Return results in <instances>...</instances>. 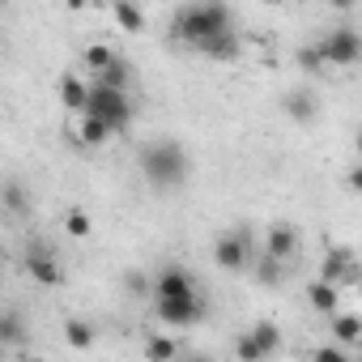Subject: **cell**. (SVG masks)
Instances as JSON below:
<instances>
[{
    "label": "cell",
    "mask_w": 362,
    "mask_h": 362,
    "mask_svg": "<svg viewBox=\"0 0 362 362\" xmlns=\"http://www.w3.org/2000/svg\"><path fill=\"white\" fill-rule=\"evenodd\" d=\"M81 115H90V119L107 124L111 132H128V124H132V98H128L124 90L90 86V94H86V107H81Z\"/></svg>",
    "instance_id": "obj_3"
},
{
    "label": "cell",
    "mask_w": 362,
    "mask_h": 362,
    "mask_svg": "<svg viewBox=\"0 0 362 362\" xmlns=\"http://www.w3.org/2000/svg\"><path fill=\"white\" fill-rule=\"evenodd\" d=\"M226 30H235V13L226 5H184L170 22V35L184 47H201L205 39L226 35Z\"/></svg>",
    "instance_id": "obj_2"
},
{
    "label": "cell",
    "mask_w": 362,
    "mask_h": 362,
    "mask_svg": "<svg viewBox=\"0 0 362 362\" xmlns=\"http://www.w3.org/2000/svg\"><path fill=\"white\" fill-rule=\"evenodd\" d=\"M281 349V328L273 320H256L239 341H235V358L239 362H269Z\"/></svg>",
    "instance_id": "obj_5"
},
{
    "label": "cell",
    "mask_w": 362,
    "mask_h": 362,
    "mask_svg": "<svg viewBox=\"0 0 362 362\" xmlns=\"http://www.w3.org/2000/svg\"><path fill=\"white\" fill-rule=\"evenodd\" d=\"M153 311L170 328H192V324L205 320V298H201V290L197 294H184V298H162V303H153Z\"/></svg>",
    "instance_id": "obj_7"
},
{
    "label": "cell",
    "mask_w": 362,
    "mask_h": 362,
    "mask_svg": "<svg viewBox=\"0 0 362 362\" xmlns=\"http://www.w3.org/2000/svg\"><path fill=\"white\" fill-rule=\"evenodd\" d=\"M0 205H5V214H30V188L22 184V179L13 175V179H5V184H0Z\"/></svg>",
    "instance_id": "obj_14"
},
{
    "label": "cell",
    "mask_w": 362,
    "mask_h": 362,
    "mask_svg": "<svg viewBox=\"0 0 362 362\" xmlns=\"http://www.w3.org/2000/svg\"><path fill=\"white\" fill-rule=\"evenodd\" d=\"M64 341H69L73 349H90V345L98 341V328H94L90 320H81V315H73V320L64 324Z\"/></svg>",
    "instance_id": "obj_20"
},
{
    "label": "cell",
    "mask_w": 362,
    "mask_h": 362,
    "mask_svg": "<svg viewBox=\"0 0 362 362\" xmlns=\"http://www.w3.org/2000/svg\"><path fill=\"white\" fill-rule=\"evenodd\" d=\"M77 141H81V145H107V141H111V128L98 124V119H90V115H81V124H77Z\"/></svg>",
    "instance_id": "obj_22"
},
{
    "label": "cell",
    "mask_w": 362,
    "mask_h": 362,
    "mask_svg": "<svg viewBox=\"0 0 362 362\" xmlns=\"http://www.w3.org/2000/svg\"><path fill=\"white\" fill-rule=\"evenodd\" d=\"M214 264L226 269V273H239L252 264V235L247 230H230V235H218L214 243Z\"/></svg>",
    "instance_id": "obj_8"
},
{
    "label": "cell",
    "mask_w": 362,
    "mask_h": 362,
    "mask_svg": "<svg viewBox=\"0 0 362 362\" xmlns=\"http://www.w3.org/2000/svg\"><path fill=\"white\" fill-rule=\"evenodd\" d=\"M311 362H354V358H349L341 345H324V349H315V354H311Z\"/></svg>",
    "instance_id": "obj_29"
},
{
    "label": "cell",
    "mask_w": 362,
    "mask_h": 362,
    "mask_svg": "<svg viewBox=\"0 0 362 362\" xmlns=\"http://www.w3.org/2000/svg\"><path fill=\"white\" fill-rule=\"evenodd\" d=\"M298 69H303V73H311V77H315V73H328V69H324V60H320V52H315V43L298 47Z\"/></svg>",
    "instance_id": "obj_26"
},
{
    "label": "cell",
    "mask_w": 362,
    "mask_h": 362,
    "mask_svg": "<svg viewBox=\"0 0 362 362\" xmlns=\"http://www.w3.org/2000/svg\"><path fill=\"white\" fill-rule=\"evenodd\" d=\"M128 81H132V64L124 60V56H115L98 77H94V86H107V90H124L128 94Z\"/></svg>",
    "instance_id": "obj_18"
},
{
    "label": "cell",
    "mask_w": 362,
    "mask_h": 362,
    "mask_svg": "<svg viewBox=\"0 0 362 362\" xmlns=\"http://www.w3.org/2000/svg\"><path fill=\"white\" fill-rule=\"evenodd\" d=\"M111 60H115V52H111V47H103V43H90V47H86V64H90L94 73H103Z\"/></svg>",
    "instance_id": "obj_25"
},
{
    "label": "cell",
    "mask_w": 362,
    "mask_h": 362,
    "mask_svg": "<svg viewBox=\"0 0 362 362\" xmlns=\"http://www.w3.org/2000/svg\"><path fill=\"white\" fill-rule=\"evenodd\" d=\"M184 362H214V358H209V354H188Z\"/></svg>",
    "instance_id": "obj_30"
},
{
    "label": "cell",
    "mask_w": 362,
    "mask_h": 362,
    "mask_svg": "<svg viewBox=\"0 0 362 362\" xmlns=\"http://www.w3.org/2000/svg\"><path fill=\"white\" fill-rule=\"evenodd\" d=\"M86 94H90V86H86L77 73H64V77H60V103H64L69 111H77V115H81V107H86Z\"/></svg>",
    "instance_id": "obj_19"
},
{
    "label": "cell",
    "mask_w": 362,
    "mask_h": 362,
    "mask_svg": "<svg viewBox=\"0 0 362 362\" xmlns=\"http://www.w3.org/2000/svg\"><path fill=\"white\" fill-rule=\"evenodd\" d=\"M64 230H69L73 239H86V235H90V218H86L81 209H73V214L64 218Z\"/></svg>",
    "instance_id": "obj_28"
},
{
    "label": "cell",
    "mask_w": 362,
    "mask_h": 362,
    "mask_svg": "<svg viewBox=\"0 0 362 362\" xmlns=\"http://www.w3.org/2000/svg\"><path fill=\"white\" fill-rule=\"evenodd\" d=\"M264 256L277 260V264H290V260L298 256V235H294V226H286V222L269 226V235H264Z\"/></svg>",
    "instance_id": "obj_11"
},
{
    "label": "cell",
    "mask_w": 362,
    "mask_h": 362,
    "mask_svg": "<svg viewBox=\"0 0 362 362\" xmlns=\"http://www.w3.org/2000/svg\"><path fill=\"white\" fill-rule=\"evenodd\" d=\"M22 269L30 273V281L39 286H60L64 281V269H60V256L47 239H30L26 252H22Z\"/></svg>",
    "instance_id": "obj_6"
},
{
    "label": "cell",
    "mask_w": 362,
    "mask_h": 362,
    "mask_svg": "<svg viewBox=\"0 0 362 362\" xmlns=\"http://www.w3.org/2000/svg\"><path fill=\"white\" fill-rule=\"evenodd\" d=\"M111 18L124 26V30H145V13L136 9V5H128V0H124V5H115L111 9Z\"/></svg>",
    "instance_id": "obj_24"
},
{
    "label": "cell",
    "mask_w": 362,
    "mask_h": 362,
    "mask_svg": "<svg viewBox=\"0 0 362 362\" xmlns=\"http://www.w3.org/2000/svg\"><path fill=\"white\" fill-rule=\"evenodd\" d=\"M328 320H332V337L341 341V349H349V345L362 341V320H358L354 311H337V315H328Z\"/></svg>",
    "instance_id": "obj_17"
},
{
    "label": "cell",
    "mask_w": 362,
    "mask_h": 362,
    "mask_svg": "<svg viewBox=\"0 0 362 362\" xmlns=\"http://www.w3.org/2000/svg\"><path fill=\"white\" fill-rule=\"evenodd\" d=\"M307 303H311L320 315H337V311H341V290L328 286V281H311V286H307Z\"/></svg>",
    "instance_id": "obj_16"
},
{
    "label": "cell",
    "mask_w": 362,
    "mask_h": 362,
    "mask_svg": "<svg viewBox=\"0 0 362 362\" xmlns=\"http://www.w3.org/2000/svg\"><path fill=\"white\" fill-rule=\"evenodd\" d=\"M256 281H260V286H281V281H286V264L260 256V260H256Z\"/></svg>",
    "instance_id": "obj_23"
},
{
    "label": "cell",
    "mask_w": 362,
    "mask_h": 362,
    "mask_svg": "<svg viewBox=\"0 0 362 362\" xmlns=\"http://www.w3.org/2000/svg\"><path fill=\"white\" fill-rule=\"evenodd\" d=\"M197 52H201V56H209V60H222V64H230V60H239V52H243V39H239L235 30H226V35H214V39H205Z\"/></svg>",
    "instance_id": "obj_13"
},
{
    "label": "cell",
    "mask_w": 362,
    "mask_h": 362,
    "mask_svg": "<svg viewBox=\"0 0 362 362\" xmlns=\"http://www.w3.org/2000/svg\"><path fill=\"white\" fill-rule=\"evenodd\" d=\"M124 290H128L132 298H145V294H149V277H145L141 269H128V273H124Z\"/></svg>",
    "instance_id": "obj_27"
},
{
    "label": "cell",
    "mask_w": 362,
    "mask_h": 362,
    "mask_svg": "<svg viewBox=\"0 0 362 362\" xmlns=\"http://www.w3.org/2000/svg\"><path fill=\"white\" fill-rule=\"evenodd\" d=\"M0 345H9V349H26L30 345V320L22 315V307L0 311Z\"/></svg>",
    "instance_id": "obj_12"
},
{
    "label": "cell",
    "mask_w": 362,
    "mask_h": 362,
    "mask_svg": "<svg viewBox=\"0 0 362 362\" xmlns=\"http://www.w3.org/2000/svg\"><path fill=\"white\" fill-rule=\"evenodd\" d=\"M315 281H328V286H354L358 281V260L349 247H328L324 252V264H320V277Z\"/></svg>",
    "instance_id": "obj_9"
},
{
    "label": "cell",
    "mask_w": 362,
    "mask_h": 362,
    "mask_svg": "<svg viewBox=\"0 0 362 362\" xmlns=\"http://www.w3.org/2000/svg\"><path fill=\"white\" fill-rule=\"evenodd\" d=\"M136 166H141V175H145V184L158 188V192L179 188V184L188 179V170H192L184 145H179V141H166V136H162V141H145L141 153H136Z\"/></svg>",
    "instance_id": "obj_1"
},
{
    "label": "cell",
    "mask_w": 362,
    "mask_h": 362,
    "mask_svg": "<svg viewBox=\"0 0 362 362\" xmlns=\"http://www.w3.org/2000/svg\"><path fill=\"white\" fill-rule=\"evenodd\" d=\"M281 107H286V115H290L294 124H311V119H315V111H320L311 90H290V94L281 98Z\"/></svg>",
    "instance_id": "obj_15"
},
{
    "label": "cell",
    "mask_w": 362,
    "mask_h": 362,
    "mask_svg": "<svg viewBox=\"0 0 362 362\" xmlns=\"http://www.w3.org/2000/svg\"><path fill=\"white\" fill-rule=\"evenodd\" d=\"M149 294H153V303H162V298H184V294H197V281H192V273L184 264H166L149 281Z\"/></svg>",
    "instance_id": "obj_10"
},
{
    "label": "cell",
    "mask_w": 362,
    "mask_h": 362,
    "mask_svg": "<svg viewBox=\"0 0 362 362\" xmlns=\"http://www.w3.org/2000/svg\"><path fill=\"white\" fill-rule=\"evenodd\" d=\"M145 358H149V362H175V358H179V341L153 332V337H145Z\"/></svg>",
    "instance_id": "obj_21"
},
{
    "label": "cell",
    "mask_w": 362,
    "mask_h": 362,
    "mask_svg": "<svg viewBox=\"0 0 362 362\" xmlns=\"http://www.w3.org/2000/svg\"><path fill=\"white\" fill-rule=\"evenodd\" d=\"M315 52H320L324 69H349L362 56V35L354 26H337V30H328V35L315 39Z\"/></svg>",
    "instance_id": "obj_4"
},
{
    "label": "cell",
    "mask_w": 362,
    "mask_h": 362,
    "mask_svg": "<svg viewBox=\"0 0 362 362\" xmlns=\"http://www.w3.org/2000/svg\"><path fill=\"white\" fill-rule=\"evenodd\" d=\"M22 362H39V358H22Z\"/></svg>",
    "instance_id": "obj_31"
}]
</instances>
